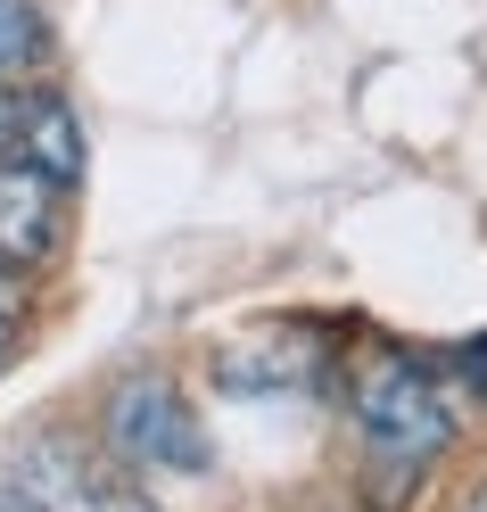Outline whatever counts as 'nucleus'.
I'll return each mask as SVG.
<instances>
[{
  "mask_svg": "<svg viewBox=\"0 0 487 512\" xmlns=\"http://www.w3.org/2000/svg\"><path fill=\"white\" fill-rule=\"evenodd\" d=\"M355 422H364L372 455H413V463H430L454 438V413L438 397V380L405 356H372L355 372Z\"/></svg>",
  "mask_w": 487,
  "mask_h": 512,
  "instance_id": "obj_1",
  "label": "nucleus"
},
{
  "mask_svg": "<svg viewBox=\"0 0 487 512\" xmlns=\"http://www.w3.org/2000/svg\"><path fill=\"white\" fill-rule=\"evenodd\" d=\"M108 438H116V455L124 463H149V471H207V438L199 422H190V405L174 380H124L116 405H108Z\"/></svg>",
  "mask_w": 487,
  "mask_h": 512,
  "instance_id": "obj_2",
  "label": "nucleus"
},
{
  "mask_svg": "<svg viewBox=\"0 0 487 512\" xmlns=\"http://www.w3.org/2000/svg\"><path fill=\"white\" fill-rule=\"evenodd\" d=\"M58 248V182L34 157H0V265H42Z\"/></svg>",
  "mask_w": 487,
  "mask_h": 512,
  "instance_id": "obj_3",
  "label": "nucleus"
},
{
  "mask_svg": "<svg viewBox=\"0 0 487 512\" xmlns=\"http://www.w3.org/2000/svg\"><path fill=\"white\" fill-rule=\"evenodd\" d=\"M314 372H322V356H314L306 331H256V339H232L215 356V389H232V397H289V389H306Z\"/></svg>",
  "mask_w": 487,
  "mask_h": 512,
  "instance_id": "obj_4",
  "label": "nucleus"
},
{
  "mask_svg": "<svg viewBox=\"0 0 487 512\" xmlns=\"http://www.w3.org/2000/svg\"><path fill=\"white\" fill-rule=\"evenodd\" d=\"M75 504H91V471L67 446H25L0 471V512H75Z\"/></svg>",
  "mask_w": 487,
  "mask_h": 512,
  "instance_id": "obj_5",
  "label": "nucleus"
},
{
  "mask_svg": "<svg viewBox=\"0 0 487 512\" xmlns=\"http://www.w3.org/2000/svg\"><path fill=\"white\" fill-rule=\"evenodd\" d=\"M17 149L34 157V166H42L58 190L83 174V133H75V116H67V100H58V91H34V100H17Z\"/></svg>",
  "mask_w": 487,
  "mask_h": 512,
  "instance_id": "obj_6",
  "label": "nucleus"
},
{
  "mask_svg": "<svg viewBox=\"0 0 487 512\" xmlns=\"http://www.w3.org/2000/svg\"><path fill=\"white\" fill-rule=\"evenodd\" d=\"M42 50H50L42 9H34V0H0V83H9L17 67H34Z\"/></svg>",
  "mask_w": 487,
  "mask_h": 512,
  "instance_id": "obj_7",
  "label": "nucleus"
},
{
  "mask_svg": "<svg viewBox=\"0 0 487 512\" xmlns=\"http://www.w3.org/2000/svg\"><path fill=\"white\" fill-rule=\"evenodd\" d=\"M91 512H157L141 488H100V479H91Z\"/></svg>",
  "mask_w": 487,
  "mask_h": 512,
  "instance_id": "obj_8",
  "label": "nucleus"
},
{
  "mask_svg": "<svg viewBox=\"0 0 487 512\" xmlns=\"http://www.w3.org/2000/svg\"><path fill=\"white\" fill-rule=\"evenodd\" d=\"M463 372H471V389H487V339H471V347H463Z\"/></svg>",
  "mask_w": 487,
  "mask_h": 512,
  "instance_id": "obj_9",
  "label": "nucleus"
},
{
  "mask_svg": "<svg viewBox=\"0 0 487 512\" xmlns=\"http://www.w3.org/2000/svg\"><path fill=\"white\" fill-rule=\"evenodd\" d=\"M9 141H17V100L0 91V149H9Z\"/></svg>",
  "mask_w": 487,
  "mask_h": 512,
  "instance_id": "obj_10",
  "label": "nucleus"
},
{
  "mask_svg": "<svg viewBox=\"0 0 487 512\" xmlns=\"http://www.w3.org/2000/svg\"><path fill=\"white\" fill-rule=\"evenodd\" d=\"M17 356V323H9V314H0V364H9Z\"/></svg>",
  "mask_w": 487,
  "mask_h": 512,
  "instance_id": "obj_11",
  "label": "nucleus"
},
{
  "mask_svg": "<svg viewBox=\"0 0 487 512\" xmlns=\"http://www.w3.org/2000/svg\"><path fill=\"white\" fill-rule=\"evenodd\" d=\"M471 512H487V488H479V496H471Z\"/></svg>",
  "mask_w": 487,
  "mask_h": 512,
  "instance_id": "obj_12",
  "label": "nucleus"
}]
</instances>
